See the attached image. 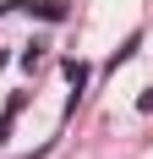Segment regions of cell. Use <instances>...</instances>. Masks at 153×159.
Instances as JSON below:
<instances>
[{
    "mask_svg": "<svg viewBox=\"0 0 153 159\" xmlns=\"http://www.w3.org/2000/svg\"><path fill=\"white\" fill-rule=\"evenodd\" d=\"M137 110H142V115H153V88H142V99H137Z\"/></svg>",
    "mask_w": 153,
    "mask_h": 159,
    "instance_id": "3",
    "label": "cell"
},
{
    "mask_svg": "<svg viewBox=\"0 0 153 159\" xmlns=\"http://www.w3.org/2000/svg\"><path fill=\"white\" fill-rule=\"evenodd\" d=\"M66 82L82 93V88H88V66H82V61H66Z\"/></svg>",
    "mask_w": 153,
    "mask_h": 159,
    "instance_id": "1",
    "label": "cell"
},
{
    "mask_svg": "<svg viewBox=\"0 0 153 159\" xmlns=\"http://www.w3.org/2000/svg\"><path fill=\"white\" fill-rule=\"evenodd\" d=\"M16 110H22V104L11 99V104H6V115H0V143H6V132H11V121H16Z\"/></svg>",
    "mask_w": 153,
    "mask_h": 159,
    "instance_id": "2",
    "label": "cell"
}]
</instances>
